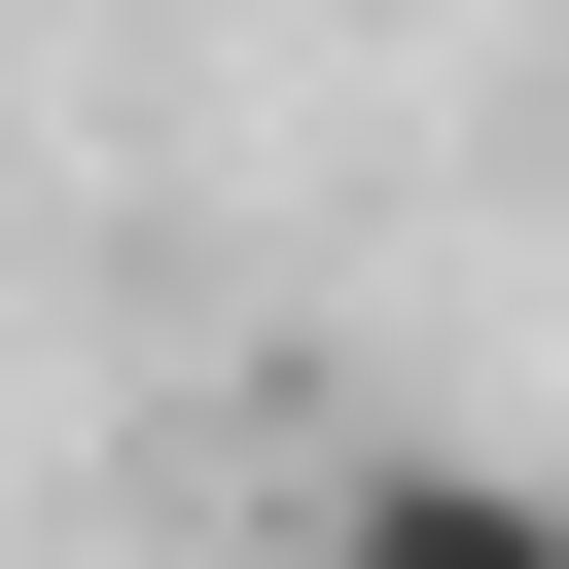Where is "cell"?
Masks as SVG:
<instances>
[{
	"label": "cell",
	"instance_id": "1",
	"mask_svg": "<svg viewBox=\"0 0 569 569\" xmlns=\"http://www.w3.org/2000/svg\"><path fill=\"white\" fill-rule=\"evenodd\" d=\"M284 569H569V498H533V462H356Z\"/></svg>",
	"mask_w": 569,
	"mask_h": 569
}]
</instances>
